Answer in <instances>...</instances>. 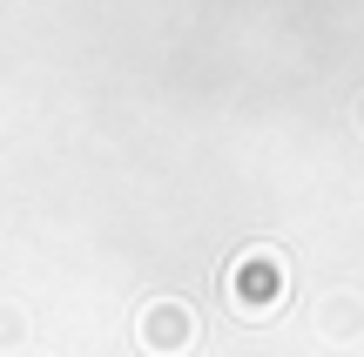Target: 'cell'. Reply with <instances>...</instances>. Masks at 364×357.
Masks as SVG:
<instances>
[{
  "label": "cell",
  "mask_w": 364,
  "mask_h": 357,
  "mask_svg": "<svg viewBox=\"0 0 364 357\" xmlns=\"http://www.w3.org/2000/svg\"><path fill=\"white\" fill-rule=\"evenodd\" d=\"M317 324H324V337H338V344H344V337H358V331H364V304H358V297H331Z\"/></svg>",
  "instance_id": "obj_3"
},
{
  "label": "cell",
  "mask_w": 364,
  "mask_h": 357,
  "mask_svg": "<svg viewBox=\"0 0 364 357\" xmlns=\"http://www.w3.org/2000/svg\"><path fill=\"white\" fill-rule=\"evenodd\" d=\"M358 128H364V94H358Z\"/></svg>",
  "instance_id": "obj_5"
},
{
  "label": "cell",
  "mask_w": 364,
  "mask_h": 357,
  "mask_svg": "<svg viewBox=\"0 0 364 357\" xmlns=\"http://www.w3.org/2000/svg\"><path fill=\"white\" fill-rule=\"evenodd\" d=\"M284 290H290V270H284V256L277 250H243L230 263V310L243 324H263V317H277V304H284Z\"/></svg>",
  "instance_id": "obj_1"
},
{
  "label": "cell",
  "mask_w": 364,
  "mask_h": 357,
  "mask_svg": "<svg viewBox=\"0 0 364 357\" xmlns=\"http://www.w3.org/2000/svg\"><path fill=\"white\" fill-rule=\"evenodd\" d=\"M135 337H142V351L176 357V351L196 344V317H189V304H176V297H156V304L142 310V324H135Z\"/></svg>",
  "instance_id": "obj_2"
},
{
  "label": "cell",
  "mask_w": 364,
  "mask_h": 357,
  "mask_svg": "<svg viewBox=\"0 0 364 357\" xmlns=\"http://www.w3.org/2000/svg\"><path fill=\"white\" fill-rule=\"evenodd\" d=\"M21 331H27V324H21V310H14V304H0V344H21Z\"/></svg>",
  "instance_id": "obj_4"
}]
</instances>
